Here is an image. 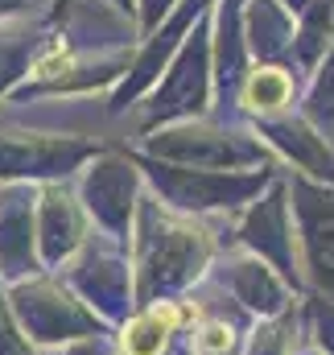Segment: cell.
I'll list each match as a JSON object with an SVG mask.
<instances>
[{"mask_svg":"<svg viewBox=\"0 0 334 355\" xmlns=\"http://www.w3.org/2000/svg\"><path fill=\"white\" fill-rule=\"evenodd\" d=\"M137 21L107 0H58L50 33L33 54L25 79L8 91L12 103L37 95H83L128 75L137 54Z\"/></svg>","mask_w":334,"mask_h":355,"instance_id":"cell-1","label":"cell"},{"mask_svg":"<svg viewBox=\"0 0 334 355\" xmlns=\"http://www.w3.org/2000/svg\"><path fill=\"white\" fill-rule=\"evenodd\" d=\"M149 157L190 170H248L264 162V141L231 120H177L149 137Z\"/></svg>","mask_w":334,"mask_h":355,"instance_id":"cell-2","label":"cell"},{"mask_svg":"<svg viewBox=\"0 0 334 355\" xmlns=\"http://www.w3.org/2000/svg\"><path fill=\"white\" fill-rule=\"evenodd\" d=\"M206 17L186 33V42L177 46V54L161 71V83L149 87L153 95H149L145 120H141L149 132H157L166 124H177V120L202 116L211 107V99H215V83H211V21Z\"/></svg>","mask_w":334,"mask_h":355,"instance_id":"cell-3","label":"cell"},{"mask_svg":"<svg viewBox=\"0 0 334 355\" xmlns=\"http://www.w3.org/2000/svg\"><path fill=\"white\" fill-rule=\"evenodd\" d=\"M211 4H215V0H177L166 17L157 21V29H149V33L137 42V54H132L128 75H124V79L116 83V91H112V112H124V107H132L141 95H149V87L161 79V71L169 67V58L177 54V46L186 42V33L211 12Z\"/></svg>","mask_w":334,"mask_h":355,"instance_id":"cell-4","label":"cell"},{"mask_svg":"<svg viewBox=\"0 0 334 355\" xmlns=\"http://www.w3.org/2000/svg\"><path fill=\"white\" fill-rule=\"evenodd\" d=\"M145 170L153 174L157 190L166 194L169 202L177 207H236V202H248L252 194L260 190L264 170L252 174V170H190V166H169L157 157H145Z\"/></svg>","mask_w":334,"mask_h":355,"instance_id":"cell-5","label":"cell"},{"mask_svg":"<svg viewBox=\"0 0 334 355\" xmlns=\"http://www.w3.org/2000/svg\"><path fill=\"white\" fill-rule=\"evenodd\" d=\"M91 153L75 137H37V132H0V178H54L71 174Z\"/></svg>","mask_w":334,"mask_h":355,"instance_id":"cell-6","label":"cell"},{"mask_svg":"<svg viewBox=\"0 0 334 355\" xmlns=\"http://www.w3.org/2000/svg\"><path fill=\"white\" fill-rule=\"evenodd\" d=\"M301 87H306V79L293 67H285V62H252L240 91H236V112H244L252 124L285 116V112H293L301 103Z\"/></svg>","mask_w":334,"mask_h":355,"instance_id":"cell-7","label":"cell"},{"mask_svg":"<svg viewBox=\"0 0 334 355\" xmlns=\"http://www.w3.org/2000/svg\"><path fill=\"white\" fill-rule=\"evenodd\" d=\"M252 132H256L260 141H268L272 149H281V153H285L289 162H297L301 170L334 182V149L326 145V137H322L306 116L285 112V116H272V120H256Z\"/></svg>","mask_w":334,"mask_h":355,"instance_id":"cell-8","label":"cell"},{"mask_svg":"<svg viewBox=\"0 0 334 355\" xmlns=\"http://www.w3.org/2000/svg\"><path fill=\"white\" fill-rule=\"evenodd\" d=\"M293 42V12L281 0H244V46L252 62H285Z\"/></svg>","mask_w":334,"mask_h":355,"instance_id":"cell-9","label":"cell"},{"mask_svg":"<svg viewBox=\"0 0 334 355\" xmlns=\"http://www.w3.org/2000/svg\"><path fill=\"white\" fill-rule=\"evenodd\" d=\"M54 8L37 12V17H4L0 21V95L17 87L33 62V54L42 50L46 33H50Z\"/></svg>","mask_w":334,"mask_h":355,"instance_id":"cell-10","label":"cell"},{"mask_svg":"<svg viewBox=\"0 0 334 355\" xmlns=\"http://www.w3.org/2000/svg\"><path fill=\"white\" fill-rule=\"evenodd\" d=\"M331 33H334V0H310V4L293 17V42H289L285 67H293L301 79H310V71L318 67V58H322Z\"/></svg>","mask_w":334,"mask_h":355,"instance_id":"cell-11","label":"cell"},{"mask_svg":"<svg viewBox=\"0 0 334 355\" xmlns=\"http://www.w3.org/2000/svg\"><path fill=\"white\" fill-rule=\"evenodd\" d=\"M137 194V174H132V166H124V162H116V157H107V162H99V166H91V174H87V198H91V211H99L103 219H124L128 215V198Z\"/></svg>","mask_w":334,"mask_h":355,"instance_id":"cell-12","label":"cell"},{"mask_svg":"<svg viewBox=\"0 0 334 355\" xmlns=\"http://www.w3.org/2000/svg\"><path fill=\"white\" fill-rule=\"evenodd\" d=\"M301 116L318 132L334 128V33L322 50V58H318V67L310 71L306 87H301Z\"/></svg>","mask_w":334,"mask_h":355,"instance_id":"cell-13","label":"cell"},{"mask_svg":"<svg viewBox=\"0 0 334 355\" xmlns=\"http://www.w3.org/2000/svg\"><path fill=\"white\" fill-rule=\"evenodd\" d=\"M177 0H132V21H137V33L145 37L149 29H157V21L166 17Z\"/></svg>","mask_w":334,"mask_h":355,"instance_id":"cell-14","label":"cell"},{"mask_svg":"<svg viewBox=\"0 0 334 355\" xmlns=\"http://www.w3.org/2000/svg\"><path fill=\"white\" fill-rule=\"evenodd\" d=\"M58 0H0V21L4 17H37V12H50Z\"/></svg>","mask_w":334,"mask_h":355,"instance_id":"cell-15","label":"cell"}]
</instances>
